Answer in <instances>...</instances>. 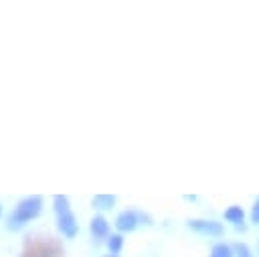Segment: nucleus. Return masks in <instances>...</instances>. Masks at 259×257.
Returning <instances> with one entry per match:
<instances>
[{
    "label": "nucleus",
    "mask_w": 259,
    "mask_h": 257,
    "mask_svg": "<svg viewBox=\"0 0 259 257\" xmlns=\"http://www.w3.org/2000/svg\"><path fill=\"white\" fill-rule=\"evenodd\" d=\"M42 208V200L40 196H26L18 202V206L14 208V212L8 217V229H20L26 221L38 217Z\"/></svg>",
    "instance_id": "1"
},
{
    "label": "nucleus",
    "mask_w": 259,
    "mask_h": 257,
    "mask_svg": "<svg viewBox=\"0 0 259 257\" xmlns=\"http://www.w3.org/2000/svg\"><path fill=\"white\" fill-rule=\"evenodd\" d=\"M55 212H57V223H59L61 233L69 239L75 237L77 235V221H75V215L69 208L67 196H63V194L55 196Z\"/></svg>",
    "instance_id": "2"
},
{
    "label": "nucleus",
    "mask_w": 259,
    "mask_h": 257,
    "mask_svg": "<svg viewBox=\"0 0 259 257\" xmlns=\"http://www.w3.org/2000/svg\"><path fill=\"white\" fill-rule=\"evenodd\" d=\"M188 227L198 233H204V235H221L223 233V227L214 221H190Z\"/></svg>",
    "instance_id": "3"
},
{
    "label": "nucleus",
    "mask_w": 259,
    "mask_h": 257,
    "mask_svg": "<svg viewBox=\"0 0 259 257\" xmlns=\"http://www.w3.org/2000/svg\"><path fill=\"white\" fill-rule=\"evenodd\" d=\"M136 223H138V219H136V215L132 210H125V212H121L115 219V227L119 231H134L136 229Z\"/></svg>",
    "instance_id": "4"
},
{
    "label": "nucleus",
    "mask_w": 259,
    "mask_h": 257,
    "mask_svg": "<svg viewBox=\"0 0 259 257\" xmlns=\"http://www.w3.org/2000/svg\"><path fill=\"white\" fill-rule=\"evenodd\" d=\"M107 231H109L107 221H105L101 215H95V217L91 219V233H93V237L101 239V237H105V235H107Z\"/></svg>",
    "instance_id": "5"
},
{
    "label": "nucleus",
    "mask_w": 259,
    "mask_h": 257,
    "mask_svg": "<svg viewBox=\"0 0 259 257\" xmlns=\"http://www.w3.org/2000/svg\"><path fill=\"white\" fill-rule=\"evenodd\" d=\"M113 202H115V196H111V194H97V196H93V206L99 208V210L113 206Z\"/></svg>",
    "instance_id": "6"
},
{
    "label": "nucleus",
    "mask_w": 259,
    "mask_h": 257,
    "mask_svg": "<svg viewBox=\"0 0 259 257\" xmlns=\"http://www.w3.org/2000/svg\"><path fill=\"white\" fill-rule=\"evenodd\" d=\"M225 219L231 221V223H243V210H241V206H231L225 212Z\"/></svg>",
    "instance_id": "7"
},
{
    "label": "nucleus",
    "mask_w": 259,
    "mask_h": 257,
    "mask_svg": "<svg viewBox=\"0 0 259 257\" xmlns=\"http://www.w3.org/2000/svg\"><path fill=\"white\" fill-rule=\"evenodd\" d=\"M121 245H123V239H121L119 235H111V237H109V241H107V247H109V251H111L113 255H115V253H119Z\"/></svg>",
    "instance_id": "8"
},
{
    "label": "nucleus",
    "mask_w": 259,
    "mask_h": 257,
    "mask_svg": "<svg viewBox=\"0 0 259 257\" xmlns=\"http://www.w3.org/2000/svg\"><path fill=\"white\" fill-rule=\"evenodd\" d=\"M210 257H231V249L227 245H217L212 249V255Z\"/></svg>",
    "instance_id": "9"
},
{
    "label": "nucleus",
    "mask_w": 259,
    "mask_h": 257,
    "mask_svg": "<svg viewBox=\"0 0 259 257\" xmlns=\"http://www.w3.org/2000/svg\"><path fill=\"white\" fill-rule=\"evenodd\" d=\"M235 249H237V253H239V257H251V253H249V249H247V245H237Z\"/></svg>",
    "instance_id": "10"
},
{
    "label": "nucleus",
    "mask_w": 259,
    "mask_h": 257,
    "mask_svg": "<svg viewBox=\"0 0 259 257\" xmlns=\"http://www.w3.org/2000/svg\"><path fill=\"white\" fill-rule=\"evenodd\" d=\"M251 219H253V223H259V200H257V202H255V206H253Z\"/></svg>",
    "instance_id": "11"
},
{
    "label": "nucleus",
    "mask_w": 259,
    "mask_h": 257,
    "mask_svg": "<svg viewBox=\"0 0 259 257\" xmlns=\"http://www.w3.org/2000/svg\"><path fill=\"white\" fill-rule=\"evenodd\" d=\"M0 212H2V206H0Z\"/></svg>",
    "instance_id": "12"
},
{
    "label": "nucleus",
    "mask_w": 259,
    "mask_h": 257,
    "mask_svg": "<svg viewBox=\"0 0 259 257\" xmlns=\"http://www.w3.org/2000/svg\"><path fill=\"white\" fill-rule=\"evenodd\" d=\"M47 257H49V255H47Z\"/></svg>",
    "instance_id": "13"
},
{
    "label": "nucleus",
    "mask_w": 259,
    "mask_h": 257,
    "mask_svg": "<svg viewBox=\"0 0 259 257\" xmlns=\"http://www.w3.org/2000/svg\"><path fill=\"white\" fill-rule=\"evenodd\" d=\"M111 257H113V255H111Z\"/></svg>",
    "instance_id": "14"
}]
</instances>
